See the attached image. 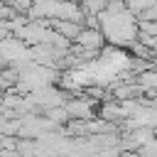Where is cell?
I'll return each mask as SVG.
<instances>
[{
    "instance_id": "1",
    "label": "cell",
    "mask_w": 157,
    "mask_h": 157,
    "mask_svg": "<svg viewBox=\"0 0 157 157\" xmlns=\"http://www.w3.org/2000/svg\"><path fill=\"white\" fill-rule=\"evenodd\" d=\"M137 15L125 5V0H108L105 10L96 17L98 20V27L105 37L108 44L113 47H132L135 39L140 37L137 32Z\"/></svg>"
},
{
    "instance_id": "2",
    "label": "cell",
    "mask_w": 157,
    "mask_h": 157,
    "mask_svg": "<svg viewBox=\"0 0 157 157\" xmlns=\"http://www.w3.org/2000/svg\"><path fill=\"white\" fill-rule=\"evenodd\" d=\"M29 105L37 110H49V108H56V105H64L66 98H69V91H64L61 86L52 83V86H44V88H37L32 93H25Z\"/></svg>"
},
{
    "instance_id": "3",
    "label": "cell",
    "mask_w": 157,
    "mask_h": 157,
    "mask_svg": "<svg viewBox=\"0 0 157 157\" xmlns=\"http://www.w3.org/2000/svg\"><path fill=\"white\" fill-rule=\"evenodd\" d=\"M74 44H76L78 49H83V52L98 54V52L105 47V37H103V32H101V27H98V25H83V27H81V32L76 34Z\"/></svg>"
},
{
    "instance_id": "4",
    "label": "cell",
    "mask_w": 157,
    "mask_h": 157,
    "mask_svg": "<svg viewBox=\"0 0 157 157\" xmlns=\"http://www.w3.org/2000/svg\"><path fill=\"white\" fill-rule=\"evenodd\" d=\"M66 113L71 120H93L96 118V110L98 105L91 101V98H78V96H69L66 103H64Z\"/></svg>"
},
{
    "instance_id": "5",
    "label": "cell",
    "mask_w": 157,
    "mask_h": 157,
    "mask_svg": "<svg viewBox=\"0 0 157 157\" xmlns=\"http://www.w3.org/2000/svg\"><path fill=\"white\" fill-rule=\"evenodd\" d=\"M137 88H142V91H157V69H142L137 74Z\"/></svg>"
},
{
    "instance_id": "6",
    "label": "cell",
    "mask_w": 157,
    "mask_h": 157,
    "mask_svg": "<svg viewBox=\"0 0 157 157\" xmlns=\"http://www.w3.org/2000/svg\"><path fill=\"white\" fill-rule=\"evenodd\" d=\"M69 2H81V0H69Z\"/></svg>"
}]
</instances>
